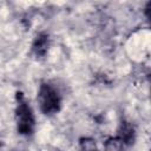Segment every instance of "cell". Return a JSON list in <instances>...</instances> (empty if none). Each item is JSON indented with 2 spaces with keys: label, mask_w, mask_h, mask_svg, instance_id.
<instances>
[{
  "label": "cell",
  "mask_w": 151,
  "mask_h": 151,
  "mask_svg": "<svg viewBox=\"0 0 151 151\" xmlns=\"http://www.w3.org/2000/svg\"><path fill=\"white\" fill-rule=\"evenodd\" d=\"M15 124L17 130L20 134L28 136L34 130V116L33 111L27 103L25 96L21 92L15 94Z\"/></svg>",
  "instance_id": "cell-1"
},
{
  "label": "cell",
  "mask_w": 151,
  "mask_h": 151,
  "mask_svg": "<svg viewBox=\"0 0 151 151\" xmlns=\"http://www.w3.org/2000/svg\"><path fill=\"white\" fill-rule=\"evenodd\" d=\"M37 100L41 112L47 116H53L58 113L61 107V97L59 92L48 83H44L40 85Z\"/></svg>",
  "instance_id": "cell-2"
},
{
  "label": "cell",
  "mask_w": 151,
  "mask_h": 151,
  "mask_svg": "<svg viewBox=\"0 0 151 151\" xmlns=\"http://www.w3.org/2000/svg\"><path fill=\"white\" fill-rule=\"evenodd\" d=\"M48 46H50V38L46 33H40L37 35V38L34 39L33 42V52L38 58H42L46 55L47 51H48Z\"/></svg>",
  "instance_id": "cell-3"
},
{
  "label": "cell",
  "mask_w": 151,
  "mask_h": 151,
  "mask_svg": "<svg viewBox=\"0 0 151 151\" xmlns=\"http://www.w3.org/2000/svg\"><path fill=\"white\" fill-rule=\"evenodd\" d=\"M119 139L125 144V143H131L134 138V130L129 123H122L120 129H119Z\"/></svg>",
  "instance_id": "cell-4"
},
{
  "label": "cell",
  "mask_w": 151,
  "mask_h": 151,
  "mask_svg": "<svg viewBox=\"0 0 151 151\" xmlns=\"http://www.w3.org/2000/svg\"><path fill=\"white\" fill-rule=\"evenodd\" d=\"M124 143L117 137V138H110L105 143V151H123Z\"/></svg>",
  "instance_id": "cell-5"
},
{
  "label": "cell",
  "mask_w": 151,
  "mask_h": 151,
  "mask_svg": "<svg viewBox=\"0 0 151 151\" xmlns=\"http://www.w3.org/2000/svg\"><path fill=\"white\" fill-rule=\"evenodd\" d=\"M80 149L81 151H97L96 143L92 139H83L80 142Z\"/></svg>",
  "instance_id": "cell-6"
}]
</instances>
